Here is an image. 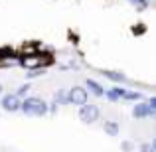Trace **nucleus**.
I'll list each match as a JSON object with an SVG mask.
<instances>
[{"instance_id":"nucleus-1","label":"nucleus","mask_w":156,"mask_h":152,"mask_svg":"<svg viewBox=\"0 0 156 152\" xmlns=\"http://www.w3.org/2000/svg\"><path fill=\"white\" fill-rule=\"evenodd\" d=\"M20 111H22L26 117H44L48 115L50 107L44 99L40 97H26L22 103H20Z\"/></svg>"},{"instance_id":"nucleus-2","label":"nucleus","mask_w":156,"mask_h":152,"mask_svg":"<svg viewBox=\"0 0 156 152\" xmlns=\"http://www.w3.org/2000/svg\"><path fill=\"white\" fill-rule=\"evenodd\" d=\"M99 115H101V111H99V107L97 105H83L79 109V121L81 122H85V125H93V122H97L99 121Z\"/></svg>"},{"instance_id":"nucleus-3","label":"nucleus","mask_w":156,"mask_h":152,"mask_svg":"<svg viewBox=\"0 0 156 152\" xmlns=\"http://www.w3.org/2000/svg\"><path fill=\"white\" fill-rule=\"evenodd\" d=\"M87 99H89V95L83 87H71L67 91V101L71 103V105L83 107V105H87Z\"/></svg>"},{"instance_id":"nucleus-4","label":"nucleus","mask_w":156,"mask_h":152,"mask_svg":"<svg viewBox=\"0 0 156 152\" xmlns=\"http://www.w3.org/2000/svg\"><path fill=\"white\" fill-rule=\"evenodd\" d=\"M20 97L16 95V93H6V95L2 97V101H0V105H2L4 111H8V113H16V111H20Z\"/></svg>"},{"instance_id":"nucleus-5","label":"nucleus","mask_w":156,"mask_h":152,"mask_svg":"<svg viewBox=\"0 0 156 152\" xmlns=\"http://www.w3.org/2000/svg\"><path fill=\"white\" fill-rule=\"evenodd\" d=\"M154 113H156V111L148 109V105H146V103H138V105L133 107V117L134 118H148V117H152Z\"/></svg>"},{"instance_id":"nucleus-6","label":"nucleus","mask_w":156,"mask_h":152,"mask_svg":"<svg viewBox=\"0 0 156 152\" xmlns=\"http://www.w3.org/2000/svg\"><path fill=\"white\" fill-rule=\"evenodd\" d=\"M115 93L119 95V99H125V101H134V99H140V93H134V91H126V89L117 87Z\"/></svg>"},{"instance_id":"nucleus-7","label":"nucleus","mask_w":156,"mask_h":152,"mask_svg":"<svg viewBox=\"0 0 156 152\" xmlns=\"http://www.w3.org/2000/svg\"><path fill=\"white\" fill-rule=\"evenodd\" d=\"M85 85H87V89H85V91H91L95 97H101V95H103V87H101V85L97 83V81L87 79V81H85Z\"/></svg>"},{"instance_id":"nucleus-8","label":"nucleus","mask_w":156,"mask_h":152,"mask_svg":"<svg viewBox=\"0 0 156 152\" xmlns=\"http://www.w3.org/2000/svg\"><path fill=\"white\" fill-rule=\"evenodd\" d=\"M53 101H55V105H69V101H67V91H63V89H57V91L53 93Z\"/></svg>"},{"instance_id":"nucleus-9","label":"nucleus","mask_w":156,"mask_h":152,"mask_svg":"<svg viewBox=\"0 0 156 152\" xmlns=\"http://www.w3.org/2000/svg\"><path fill=\"white\" fill-rule=\"evenodd\" d=\"M103 129H105V133L109 134V136H117L119 134V125L115 121H107L103 125Z\"/></svg>"},{"instance_id":"nucleus-10","label":"nucleus","mask_w":156,"mask_h":152,"mask_svg":"<svg viewBox=\"0 0 156 152\" xmlns=\"http://www.w3.org/2000/svg\"><path fill=\"white\" fill-rule=\"evenodd\" d=\"M42 75H46V69H44V67H32V69L26 71L28 79H36V77H42Z\"/></svg>"},{"instance_id":"nucleus-11","label":"nucleus","mask_w":156,"mask_h":152,"mask_svg":"<svg viewBox=\"0 0 156 152\" xmlns=\"http://www.w3.org/2000/svg\"><path fill=\"white\" fill-rule=\"evenodd\" d=\"M103 75L109 77V79H113V81H125L126 79L125 73H119V71H103Z\"/></svg>"},{"instance_id":"nucleus-12","label":"nucleus","mask_w":156,"mask_h":152,"mask_svg":"<svg viewBox=\"0 0 156 152\" xmlns=\"http://www.w3.org/2000/svg\"><path fill=\"white\" fill-rule=\"evenodd\" d=\"M103 95L107 97L109 101H113V103H117L119 101V95L115 93V89H109V91H103Z\"/></svg>"},{"instance_id":"nucleus-13","label":"nucleus","mask_w":156,"mask_h":152,"mask_svg":"<svg viewBox=\"0 0 156 152\" xmlns=\"http://www.w3.org/2000/svg\"><path fill=\"white\" fill-rule=\"evenodd\" d=\"M154 146H156V142H152V144H142L140 146V152H156Z\"/></svg>"},{"instance_id":"nucleus-14","label":"nucleus","mask_w":156,"mask_h":152,"mask_svg":"<svg viewBox=\"0 0 156 152\" xmlns=\"http://www.w3.org/2000/svg\"><path fill=\"white\" fill-rule=\"evenodd\" d=\"M2 57H14V51L8 50V48L6 50H0V59H2Z\"/></svg>"},{"instance_id":"nucleus-15","label":"nucleus","mask_w":156,"mask_h":152,"mask_svg":"<svg viewBox=\"0 0 156 152\" xmlns=\"http://www.w3.org/2000/svg\"><path fill=\"white\" fill-rule=\"evenodd\" d=\"M133 2L136 4V8H138V10H144V8L148 6V2H146V0H133Z\"/></svg>"},{"instance_id":"nucleus-16","label":"nucleus","mask_w":156,"mask_h":152,"mask_svg":"<svg viewBox=\"0 0 156 152\" xmlns=\"http://www.w3.org/2000/svg\"><path fill=\"white\" fill-rule=\"evenodd\" d=\"M28 89H30V85H22V87H20V89H18V93H16V95H18V97H22V95H26V93H28Z\"/></svg>"},{"instance_id":"nucleus-17","label":"nucleus","mask_w":156,"mask_h":152,"mask_svg":"<svg viewBox=\"0 0 156 152\" xmlns=\"http://www.w3.org/2000/svg\"><path fill=\"white\" fill-rule=\"evenodd\" d=\"M146 105H148V109L156 111V97H150V99H148V103H146Z\"/></svg>"},{"instance_id":"nucleus-18","label":"nucleus","mask_w":156,"mask_h":152,"mask_svg":"<svg viewBox=\"0 0 156 152\" xmlns=\"http://www.w3.org/2000/svg\"><path fill=\"white\" fill-rule=\"evenodd\" d=\"M121 148H122V152H130V150H133V144H130V142H122Z\"/></svg>"},{"instance_id":"nucleus-19","label":"nucleus","mask_w":156,"mask_h":152,"mask_svg":"<svg viewBox=\"0 0 156 152\" xmlns=\"http://www.w3.org/2000/svg\"><path fill=\"white\" fill-rule=\"evenodd\" d=\"M0 93H2V85H0Z\"/></svg>"}]
</instances>
